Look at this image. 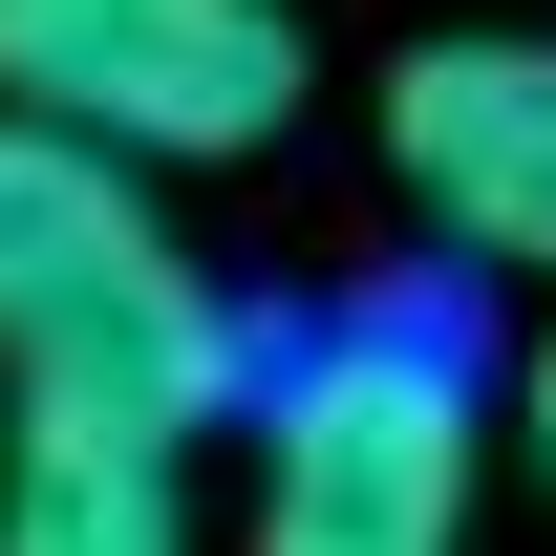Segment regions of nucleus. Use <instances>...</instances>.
Here are the masks:
<instances>
[{
	"mask_svg": "<svg viewBox=\"0 0 556 556\" xmlns=\"http://www.w3.org/2000/svg\"><path fill=\"white\" fill-rule=\"evenodd\" d=\"M0 386L65 428H150V450L236 407V300L150 214V172L86 129H22V108H0Z\"/></svg>",
	"mask_w": 556,
	"mask_h": 556,
	"instance_id": "1",
	"label": "nucleus"
},
{
	"mask_svg": "<svg viewBox=\"0 0 556 556\" xmlns=\"http://www.w3.org/2000/svg\"><path fill=\"white\" fill-rule=\"evenodd\" d=\"M514 428H535V492H556V343L514 364Z\"/></svg>",
	"mask_w": 556,
	"mask_h": 556,
	"instance_id": "6",
	"label": "nucleus"
},
{
	"mask_svg": "<svg viewBox=\"0 0 556 556\" xmlns=\"http://www.w3.org/2000/svg\"><path fill=\"white\" fill-rule=\"evenodd\" d=\"M471 535V364L428 321H343L257 386V556H450Z\"/></svg>",
	"mask_w": 556,
	"mask_h": 556,
	"instance_id": "2",
	"label": "nucleus"
},
{
	"mask_svg": "<svg viewBox=\"0 0 556 556\" xmlns=\"http://www.w3.org/2000/svg\"><path fill=\"white\" fill-rule=\"evenodd\" d=\"M0 556H193V492H172L150 428L22 407V428H0Z\"/></svg>",
	"mask_w": 556,
	"mask_h": 556,
	"instance_id": "5",
	"label": "nucleus"
},
{
	"mask_svg": "<svg viewBox=\"0 0 556 556\" xmlns=\"http://www.w3.org/2000/svg\"><path fill=\"white\" fill-rule=\"evenodd\" d=\"M0 108L129 172H214L300 129V22L278 0H0Z\"/></svg>",
	"mask_w": 556,
	"mask_h": 556,
	"instance_id": "3",
	"label": "nucleus"
},
{
	"mask_svg": "<svg viewBox=\"0 0 556 556\" xmlns=\"http://www.w3.org/2000/svg\"><path fill=\"white\" fill-rule=\"evenodd\" d=\"M386 172H407V214L450 257L556 278V43H514V22L407 43V65H386Z\"/></svg>",
	"mask_w": 556,
	"mask_h": 556,
	"instance_id": "4",
	"label": "nucleus"
}]
</instances>
